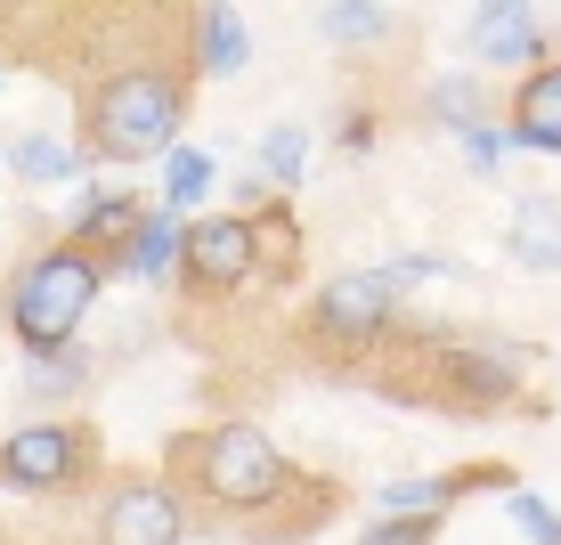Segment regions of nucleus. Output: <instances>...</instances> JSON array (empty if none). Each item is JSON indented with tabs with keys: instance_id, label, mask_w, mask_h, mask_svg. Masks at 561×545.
I'll return each mask as SVG.
<instances>
[{
	"instance_id": "1",
	"label": "nucleus",
	"mask_w": 561,
	"mask_h": 545,
	"mask_svg": "<svg viewBox=\"0 0 561 545\" xmlns=\"http://www.w3.org/2000/svg\"><path fill=\"white\" fill-rule=\"evenodd\" d=\"M163 480L187 497V521H196V530H237L253 545L318 537L325 521L342 513L334 480H309L301 464L244 416H220V423H204V432L171 440Z\"/></svg>"
},
{
	"instance_id": "2",
	"label": "nucleus",
	"mask_w": 561,
	"mask_h": 545,
	"mask_svg": "<svg viewBox=\"0 0 561 545\" xmlns=\"http://www.w3.org/2000/svg\"><path fill=\"white\" fill-rule=\"evenodd\" d=\"M187 99H196V73L187 57H130V66L99 73L82 90V163H163L180 147Z\"/></svg>"
},
{
	"instance_id": "3",
	"label": "nucleus",
	"mask_w": 561,
	"mask_h": 545,
	"mask_svg": "<svg viewBox=\"0 0 561 545\" xmlns=\"http://www.w3.org/2000/svg\"><path fill=\"white\" fill-rule=\"evenodd\" d=\"M99 294H106V261L99 252L49 245V252H33V261L9 277L0 326H9L33 359H57V350H73V334H82V318L99 309Z\"/></svg>"
},
{
	"instance_id": "4",
	"label": "nucleus",
	"mask_w": 561,
	"mask_h": 545,
	"mask_svg": "<svg viewBox=\"0 0 561 545\" xmlns=\"http://www.w3.org/2000/svg\"><path fill=\"white\" fill-rule=\"evenodd\" d=\"M99 480V440L73 416H25L9 440H0V489L16 497H66Z\"/></svg>"
},
{
	"instance_id": "5",
	"label": "nucleus",
	"mask_w": 561,
	"mask_h": 545,
	"mask_svg": "<svg viewBox=\"0 0 561 545\" xmlns=\"http://www.w3.org/2000/svg\"><path fill=\"white\" fill-rule=\"evenodd\" d=\"M301 326H309V342H325V350H342V359H358V350L391 342L399 326H408V309H399V294L382 285V269H351V277H325L318 294H309Z\"/></svg>"
},
{
	"instance_id": "6",
	"label": "nucleus",
	"mask_w": 561,
	"mask_h": 545,
	"mask_svg": "<svg viewBox=\"0 0 561 545\" xmlns=\"http://www.w3.org/2000/svg\"><path fill=\"white\" fill-rule=\"evenodd\" d=\"M196 521H187V497L171 489L163 473H114L99 489V513H90V545H187Z\"/></svg>"
},
{
	"instance_id": "7",
	"label": "nucleus",
	"mask_w": 561,
	"mask_h": 545,
	"mask_svg": "<svg viewBox=\"0 0 561 545\" xmlns=\"http://www.w3.org/2000/svg\"><path fill=\"white\" fill-rule=\"evenodd\" d=\"M432 366H439V399L448 407H505L529 391L537 350L529 342H432Z\"/></svg>"
},
{
	"instance_id": "8",
	"label": "nucleus",
	"mask_w": 561,
	"mask_h": 545,
	"mask_svg": "<svg viewBox=\"0 0 561 545\" xmlns=\"http://www.w3.org/2000/svg\"><path fill=\"white\" fill-rule=\"evenodd\" d=\"M180 285L204 302L220 294H244L253 285V228L237 220V212H204V220H187L180 237Z\"/></svg>"
},
{
	"instance_id": "9",
	"label": "nucleus",
	"mask_w": 561,
	"mask_h": 545,
	"mask_svg": "<svg viewBox=\"0 0 561 545\" xmlns=\"http://www.w3.org/2000/svg\"><path fill=\"white\" fill-rule=\"evenodd\" d=\"M463 42H472V66L480 73H537L561 42H546V25H537L529 0H489V9H472V25H463Z\"/></svg>"
},
{
	"instance_id": "10",
	"label": "nucleus",
	"mask_w": 561,
	"mask_h": 545,
	"mask_svg": "<svg viewBox=\"0 0 561 545\" xmlns=\"http://www.w3.org/2000/svg\"><path fill=\"white\" fill-rule=\"evenodd\" d=\"M180 57L196 82H228V73L253 66V25H244L237 9H220V0H196V9L180 16Z\"/></svg>"
},
{
	"instance_id": "11",
	"label": "nucleus",
	"mask_w": 561,
	"mask_h": 545,
	"mask_svg": "<svg viewBox=\"0 0 561 545\" xmlns=\"http://www.w3.org/2000/svg\"><path fill=\"white\" fill-rule=\"evenodd\" d=\"M505 130H513V147H529V155H561V49L505 90Z\"/></svg>"
},
{
	"instance_id": "12",
	"label": "nucleus",
	"mask_w": 561,
	"mask_h": 545,
	"mask_svg": "<svg viewBox=\"0 0 561 545\" xmlns=\"http://www.w3.org/2000/svg\"><path fill=\"white\" fill-rule=\"evenodd\" d=\"M139 196H130L123 180L114 188H82V204H73V220H66V245H82V252H99V261H114L123 252V237L139 228Z\"/></svg>"
},
{
	"instance_id": "13",
	"label": "nucleus",
	"mask_w": 561,
	"mask_h": 545,
	"mask_svg": "<svg viewBox=\"0 0 561 545\" xmlns=\"http://www.w3.org/2000/svg\"><path fill=\"white\" fill-rule=\"evenodd\" d=\"M180 237H187V220H171L163 204L139 212V228L123 237V252L106 261V277H139V285H163V277H180Z\"/></svg>"
},
{
	"instance_id": "14",
	"label": "nucleus",
	"mask_w": 561,
	"mask_h": 545,
	"mask_svg": "<svg viewBox=\"0 0 561 545\" xmlns=\"http://www.w3.org/2000/svg\"><path fill=\"white\" fill-rule=\"evenodd\" d=\"M456 497H463V473H408V480H382L375 489V521H423V530H439Z\"/></svg>"
},
{
	"instance_id": "15",
	"label": "nucleus",
	"mask_w": 561,
	"mask_h": 545,
	"mask_svg": "<svg viewBox=\"0 0 561 545\" xmlns=\"http://www.w3.org/2000/svg\"><path fill=\"white\" fill-rule=\"evenodd\" d=\"M505 252L529 269V277H553L561 269V204L553 196H520L513 220H505Z\"/></svg>"
},
{
	"instance_id": "16",
	"label": "nucleus",
	"mask_w": 561,
	"mask_h": 545,
	"mask_svg": "<svg viewBox=\"0 0 561 545\" xmlns=\"http://www.w3.org/2000/svg\"><path fill=\"white\" fill-rule=\"evenodd\" d=\"M244 228H253V285H285L301 269V220H294V204L268 196Z\"/></svg>"
},
{
	"instance_id": "17",
	"label": "nucleus",
	"mask_w": 561,
	"mask_h": 545,
	"mask_svg": "<svg viewBox=\"0 0 561 545\" xmlns=\"http://www.w3.org/2000/svg\"><path fill=\"white\" fill-rule=\"evenodd\" d=\"M9 171L25 188H66V180H82V147H66V139H49V130H25V139H9Z\"/></svg>"
},
{
	"instance_id": "18",
	"label": "nucleus",
	"mask_w": 561,
	"mask_h": 545,
	"mask_svg": "<svg viewBox=\"0 0 561 545\" xmlns=\"http://www.w3.org/2000/svg\"><path fill=\"white\" fill-rule=\"evenodd\" d=\"M423 106H432V123L439 130H480V123H496V99L480 90V73H439L432 90H423Z\"/></svg>"
},
{
	"instance_id": "19",
	"label": "nucleus",
	"mask_w": 561,
	"mask_h": 545,
	"mask_svg": "<svg viewBox=\"0 0 561 545\" xmlns=\"http://www.w3.org/2000/svg\"><path fill=\"white\" fill-rule=\"evenodd\" d=\"M309 155H318V139L301 123H268L261 147H253V171L268 188H309Z\"/></svg>"
},
{
	"instance_id": "20",
	"label": "nucleus",
	"mask_w": 561,
	"mask_h": 545,
	"mask_svg": "<svg viewBox=\"0 0 561 545\" xmlns=\"http://www.w3.org/2000/svg\"><path fill=\"white\" fill-rule=\"evenodd\" d=\"M211 188H220V163H211L204 147H187V139H180V147L163 155V212H171V220H187V212H196Z\"/></svg>"
},
{
	"instance_id": "21",
	"label": "nucleus",
	"mask_w": 561,
	"mask_h": 545,
	"mask_svg": "<svg viewBox=\"0 0 561 545\" xmlns=\"http://www.w3.org/2000/svg\"><path fill=\"white\" fill-rule=\"evenodd\" d=\"M82 391H90V350H82V342L57 350V359H33V366H25V399L49 407V416H57L66 399H82Z\"/></svg>"
},
{
	"instance_id": "22",
	"label": "nucleus",
	"mask_w": 561,
	"mask_h": 545,
	"mask_svg": "<svg viewBox=\"0 0 561 545\" xmlns=\"http://www.w3.org/2000/svg\"><path fill=\"white\" fill-rule=\"evenodd\" d=\"M318 33H334V42H382V33H391V9H382V0H325Z\"/></svg>"
},
{
	"instance_id": "23",
	"label": "nucleus",
	"mask_w": 561,
	"mask_h": 545,
	"mask_svg": "<svg viewBox=\"0 0 561 545\" xmlns=\"http://www.w3.org/2000/svg\"><path fill=\"white\" fill-rule=\"evenodd\" d=\"M505 513H513V530L529 537V545H561V513H553L537 489H520V480H513V489H505Z\"/></svg>"
},
{
	"instance_id": "24",
	"label": "nucleus",
	"mask_w": 561,
	"mask_h": 545,
	"mask_svg": "<svg viewBox=\"0 0 561 545\" xmlns=\"http://www.w3.org/2000/svg\"><path fill=\"white\" fill-rule=\"evenodd\" d=\"M456 147H463V163H472L480 180H496V171H505V155H520L513 130H505V114H496V123H480V130H463Z\"/></svg>"
},
{
	"instance_id": "25",
	"label": "nucleus",
	"mask_w": 561,
	"mask_h": 545,
	"mask_svg": "<svg viewBox=\"0 0 561 545\" xmlns=\"http://www.w3.org/2000/svg\"><path fill=\"white\" fill-rule=\"evenodd\" d=\"M358 545H432V530L423 521H366Z\"/></svg>"
},
{
	"instance_id": "26",
	"label": "nucleus",
	"mask_w": 561,
	"mask_h": 545,
	"mask_svg": "<svg viewBox=\"0 0 561 545\" xmlns=\"http://www.w3.org/2000/svg\"><path fill=\"white\" fill-rule=\"evenodd\" d=\"M0 171H9V147H0Z\"/></svg>"
},
{
	"instance_id": "27",
	"label": "nucleus",
	"mask_w": 561,
	"mask_h": 545,
	"mask_svg": "<svg viewBox=\"0 0 561 545\" xmlns=\"http://www.w3.org/2000/svg\"><path fill=\"white\" fill-rule=\"evenodd\" d=\"M0 82H9V66H0Z\"/></svg>"
}]
</instances>
